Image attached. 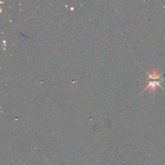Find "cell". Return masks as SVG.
I'll return each mask as SVG.
<instances>
[{
    "label": "cell",
    "mask_w": 165,
    "mask_h": 165,
    "mask_svg": "<svg viewBox=\"0 0 165 165\" xmlns=\"http://www.w3.org/2000/svg\"><path fill=\"white\" fill-rule=\"evenodd\" d=\"M147 74L148 76V78L147 79L148 81V80H151V81L156 80L157 81H159L160 82V81H163L165 80V79H163V78H161V76L163 75V73H161L160 74H158L156 69H154L153 73L152 74H150L149 73H148V72H147Z\"/></svg>",
    "instance_id": "1"
},
{
    "label": "cell",
    "mask_w": 165,
    "mask_h": 165,
    "mask_svg": "<svg viewBox=\"0 0 165 165\" xmlns=\"http://www.w3.org/2000/svg\"><path fill=\"white\" fill-rule=\"evenodd\" d=\"M156 86H159L160 88H161V89H163V90H164V89L163 88V86H162L161 85H160L159 81H149L148 85V86L146 87V89H145L142 92V93H143V92H144V91H146V90H147V89H150L152 91H154V92H156ZM164 91H165V90H164Z\"/></svg>",
    "instance_id": "2"
}]
</instances>
